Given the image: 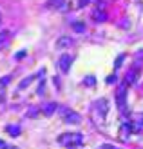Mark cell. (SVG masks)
<instances>
[{
	"label": "cell",
	"mask_w": 143,
	"mask_h": 149,
	"mask_svg": "<svg viewBox=\"0 0 143 149\" xmlns=\"http://www.w3.org/2000/svg\"><path fill=\"white\" fill-rule=\"evenodd\" d=\"M96 111H98V115H100L102 118H105L107 113H109V100L107 98H100L96 102Z\"/></svg>",
	"instance_id": "5b68a950"
},
{
	"label": "cell",
	"mask_w": 143,
	"mask_h": 149,
	"mask_svg": "<svg viewBox=\"0 0 143 149\" xmlns=\"http://www.w3.org/2000/svg\"><path fill=\"white\" fill-rule=\"evenodd\" d=\"M7 38H9V33H7V31H2V33H0V49H4V47H6Z\"/></svg>",
	"instance_id": "8fae6325"
},
{
	"label": "cell",
	"mask_w": 143,
	"mask_h": 149,
	"mask_svg": "<svg viewBox=\"0 0 143 149\" xmlns=\"http://www.w3.org/2000/svg\"><path fill=\"white\" fill-rule=\"evenodd\" d=\"M60 113H62V118L65 122H69V124H80V115L78 113H74L73 109H67V107H62L60 109Z\"/></svg>",
	"instance_id": "7a4b0ae2"
},
{
	"label": "cell",
	"mask_w": 143,
	"mask_h": 149,
	"mask_svg": "<svg viewBox=\"0 0 143 149\" xmlns=\"http://www.w3.org/2000/svg\"><path fill=\"white\" fill-rule=\"evenodd\" d=\"M65 0H49L47 2V7H55V9H58V7H62L64 6Z\"/></svg>",
	"instance_id": "4fadbf2b"
},
{
	"label": "cell",
	"mask_w": 143,
	"mask_h": 149,
	"mask_svg": "<svg viewBox=\"0 0 143 149\" xmlns=\"http://www.w3.org/2000/svg\"><path fill=\"white\" fill-rule=\"evenodd\" d=\"M27 53H26V51H18V53H17V56H15V58H17V60H22V58H24Z\"/></svg>",
	"instance_id": "e0dca14e"
},
{
	"label": "cell",
	"mask_w": 143,
	"mask_h": 149,
	"mask_svg": "<svg viewBox=\"0 0 143 149\" xmlns=\"http://www.w3.org/2000/svg\"><path fill=\"white\" fill-rule=\"evenodd\" d=\"M73 29L76 33H84L85 31V24H84V22H73Z\"/></svg>",
	"instance_id": "7c38bea8"
},
{
	"label": "cell",
	"mask_w": 143,
	"mask_h": 149,
	"mask_svg": "<svg viewBox=\"0 0 143 149\" xmlns=\"http://www.w3.org/2000/svg\"><path fill=\"white\" fill-rule=\"evenodd\" d=\"M0 22H2V15H0Z\"/></svg>",
	"instance_id": "cb8c5ba5"
},
{
	"label": "cell",
	"mask_w": 143,
	"mask_h": 149,
	"mask_svg": "<svg viewBox=\"0 0 143 149\" xmlns=\"http://www.w3.org/2000/svg\"><path fill=\"white\" fill-rule=\"evenodd\" d=\"M35 78H36V77H27V78H24V80L20 82V86H18V89H26V87H27L29 84H31V82H33Z\"/></svg>",
	"instance_id": "5bb4252c"
},
{
	"label": "cell",
	"mask_w": 143,
	"mask_h": 149,
	"mask_svg": "<svg viewBox=\"0 0 143 149\" xmlns=\"http://www.w3.org/2000/svg\"><path fill=\"white\" fill-rule=\"evenodd\" d=\"M7 133H9V135L11 136H20V127H18V125H7V129H6Z\"/></svg>",
	"instance_id": "30bf717a"
},
{
	"label": "cell",
	"mask_w": 143,
	"mask_h": 149,
	"mask_svg": "<svg viewBox=\"0 0 143 149\" xmlns=\"http://www.w3.org/2000/svg\"><path fill=\"white\" fill-rule=\"evenodd\" d=\"M73 60H74L73 55H62V56H60V60H58L60 71H62V73H69L71 65H73Z\"/></svg>",
	"instance_id": "3957f363"
},
{
	"label": "cell",
	"mask_w": 143,
	"mask_h": 149,
	"mask_svg": "<svg viewBox=\"0 0 143 149\" xmlns=\"http://www.w3.org/2000/svg\"><path fill=\"white\" fill-rule=\"evenodd\" d=\"M11 82V77H4V78H0V87H6V84H9Z\"/></svg>",
	"instance_id": "2e32d148"
},
{
	"label": "cell",
	"mask_w": 143,
	"mask_h": 149,
	"mask_svg": "<svg viewBox=\"0 0 143 149\" xmlns=\"http://www.w3.org/2000/svg\"><path fill=\"white\" fill-rule=\"evenodd\" d=\"M82 142H84V135H80V133H64L58 136V144L65 147H76Z\"/></svg>",
	"instance_id": "6da1fadb"
},
{
	"label": "cell",
	"mask_w": 143,
	"mask_h": 149,
	"mask_svg": "<svg viewBox=\"0 0 143 149\" xmlns=\"http://www.w3.org/2000/svg\"><path fill=\"white\" fill-rule=\"evenodd\" d=\"M93 18H94L96 22H105V20H107V15H105L103 9H96L94 15H93Z\"/></svg>",
	"instance_id": "9c48e42d"
},
{
	"label": "cell",
	"mask_w": 143,
	"mask_h": 149,
	"mask_svg": "<svg viewBox=\"0 0 143 149\" xmlns=\"http://www.w3.org/2000/svg\"><path fill=\"white\" fill-rule=\"evenodd\" d=\"M122 62H123V55H120V56L116 58V64H114V65H116V68H120V64H122Z\"/></svg>",
	"instance_id": "d6986e66"
},
{
	"label": "cell",
	"mask_w": 143,
	"mask_h": 149,
	"mask_svg": "<svg viewBox=\"0 0 143 149\" xmlns=\"http://www.w3.org/2000/svg\"><path fill=\"white\" fill-rule=\"evenodd\" d=\"M89 2H91V0H80V2H78V6H80V7H84V6H87Z\"/></svg>",
	"instance_id": "ffe728a7"
},
{
	"label": "cell",
	"mask_w": 143,
	"mask_h": 149,
	"mask_svg": "<svg viewBox=\"0 0 143 149\" xmlns=\"http://www.w3.org/2000/svg\"><path fill=\"white\" fill-rule=\"evenodd\" d=\"M69 46H73V38H71V36H60L58 42H56V47H60V49L69 47Z\"/></svg>",
	"instance_id": "ba28073f"
},
{
	"label": "cell",
	"mask_w": 143,
	"mask_h": 149,
	"mask_svg": "<svg viewBox=\"0 0 143 149\" xmlns=\"http://www.w3.org/2000/svg\"><path fill=\"white\" fill-rule=\"evenodd\" d=\"M125 100H127V84L120 86V87H118V91H116V104H118V107H120V109H123Z\"/></svg>",
	"instance_id": "277c9868"
},
{
	"label": "cell",
	"mask_w": 143,
	"mask_h": 149,
	"mask_svg": "<svg viewBox=\"0 0 143 149\" xmlns=\"http://www.w3.org/2000/svg\"><path fill=\"white\" fill-rule=\"evenodd\" d=\"M2 149H18V147H17V146H4Z\"/></svg>",
	"instance_id": "44dd1931"
},
{
	"label": "cell",
	"mask_w": 143,
	"mask_h": 149,
	"mask_svg": "<svg viewBox=\"0 0 143 149\" xmlns=\"http://www.w3.org/2000/svg\"><path fill=\"white\" fill-rule=\"evenodd\" d=\"M138 77H140V69H138V68H132L129 73H127V77H125V82H123V84H127V86L136 84V82H138Z\"/></svg>",
	"instance_id": "8992f818"
},
{
	"label": "cell",
	"mask_w": 143,
	"mask_h": 149,
	"mask_svg": "<svg viewBox=\"0 0 143 149\" xmlns=\"http://www.w3.org/2000/svg\"><path fill=\"white\" fill-rule=\"evenodd\" d=\"M84 84L89 86V87H93V86L96 84V78H94V77H85V78H84Z\"/></svg>",
	"instance_id": "9a60e30c"
},
{
	"label": "cell",
	"mask_w": 143,
	"mask_h": 149,
	"mask_svg": "<svg viewBox=\"0 0 143 149\" xmlns=\"http://www.w3.org/2000/svg\"><path fill=\"white\" fill-rule=\"evenodd\" d=\"M58 109V106L55 102H49V104H44L42 106V113L46 115V116H51V115H55V111Z\"/></svg>",
	"instance_id": "52a82bcc"
},
{
	"label": "cell",
	"mask_w": 143,
	"mask_h": 149,
	"mask_svg": "<svg viewBox=\"0 0 143 149\" xmlns=\"http://www.w3.org/2000/svg\"><path fill=\"white\" fill-rule=\"evenodd\" d=\"M107 84H112V82H116V74H111V77H107Z\"/></svg>",
	"instance_id": "ac0fdd59"
},
{
	"label": "cell",
	"mask_w": 143,
	"mask_h": 149,
	"mask_svg": "<svg viewBox=\"0 0 143 149\" xmlns=\"http://www.w3.org/2000/svg\"><path fill=\"white\" fill-rule=\"evenodd\" d=\"M4 146H6V144H4V142H2V140H0V149H2V147H4Z\"/></svg>",
	"instance_id": "7402d4cb"
},
{
	"label": "cell",
	"mask_w": 143,
	"mask_h": 149,
	"mask_svg": "<svg viewBox=\"0 0 143 149\" xmlns=\"http://www.w3.org/2000/svg\"><path fill=\"white\" fill-rule=\"evenodd\" d=\"M140 124H141V125H143V116H141V120H140Z\"/></svg>",
	"instance_id": "603a6c76"
}]
</instances>
